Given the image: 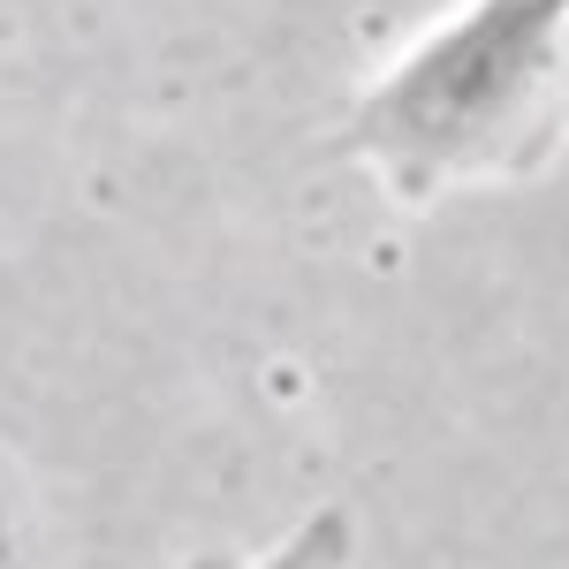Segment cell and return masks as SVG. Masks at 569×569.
<instances>
[{
  "mask_svg": "<svg viewBox=\"0 0 569 569\" xmlns=\"http://www.w3.org/2000/svg\"><path fill=\"white\" fill-rule=\"evenodd\" d=\"M190 569H357V517L350 509H311L266 562H236V555H198Z\"/></svg>",
  "mask_w": 569,
  "mask_h": 569,
  "instance_id": "7a4b0ae2",
  "label": "cell"
},
{
  "mask_svg": "<svg viewBox=\"0 0 569 569\" xmlns=\"http://www.w3.org/2000/svg\"><path fill=\"white\" fill-rule=\"evenodd\" d=\"M562 77L569 0H471L357 99L350 144L410 206L448 182L531 176L562 137Z\"/></svg>",
  "mask_w": 569,
  "mask_h": 569,
  "instance_id": "6da1fadb",
  "label": "cell"
}]
</instances>
